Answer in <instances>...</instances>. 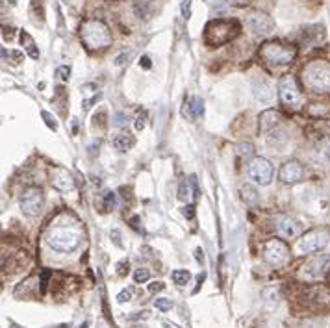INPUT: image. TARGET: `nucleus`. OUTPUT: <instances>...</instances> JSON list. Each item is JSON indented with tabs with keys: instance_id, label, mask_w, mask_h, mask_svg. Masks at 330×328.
Instances as JSON below:
<instances>
[{
	"instance_id": "f704fd0d",
	"label": "nucleus",
	"mask_w": 330,
	"mask_h": 328,
	"mask_svg": "<svg viewBox=\"0 0 330 328\" xmlns=\"http://www.w3.org/2000/svg\"><path fill=\"white\" fill-rule=\"evenodd\" d=\"M163 287H165L163 282H154V284H150V286H148V291H150V293H158V291H162Z\"/></svg>"
},
{
	"instance_id": "7ed1b4c3",
	"label": "nucleus",
	"mask_w": 330,
	"mask_h": 328,
	"mask_svg": "<svg viewBox=\"0 0 330 328\" xmlns=\"http://www.w3.org/2000/svg\"><path fill=\"white\" fill-rule=\"evenodd\" d=\"M80 39L89 50H100L112 43V34L102 21L87 19L80 26Z\"/></svg>"
},
{
	"instance_id": "6ab92c4d",
	"label": "nucleus",
	"mask_w": 330,
	"mask_h": 328,
	"mask_svg": "<svg viewBox=\"0 0 330 328\" xmlns=\"http://www.w3.org/2000/svg\"><path fill=\"white\" fill-rule=\"evenodd\" d=\"M241 198H243V202L249 204V206H256L258 200H260V195H258V191H256L254 186L245 184V186H241Z\"/></svg>"
},
{
	"instance_id": "37998d69",
	"label": "nucleus",
	"mask_w": 330,
	"mask_h": 328,
	"mask_svg": "<svg viewBox=\"0 0 330 328\" xmlns=\"http://www.w3.org/2000/svg\"><path fill=\"white\" fill-rule=\"evenodd\" d=\"M80 89L84 91V93H91V91L97 89V85H95V84H84L82 87H80Z\"/></svg>"
},
{
	"instance_id": "2f4dec72",
	"label": "nucleus",
	"mask_w": 330,
	"mask_h": 328,
	"mask_svg": "<svg viewBox=\"0 0 330 328\" xmlns=\"http://www.w3.org/2000/svg\"><path fill=\"white\" fill-rule=\"evenodd\" d=\"M130 299H132V289H130V287L123 289V291L117 295V302H121V304H123V302H128Z\"/></svg>"
},
{
	"instance_id": "79ce46f5",
	"label": "nucleus",
	"mask_w": 330,
	"mask_h": 328,
	"mask_svg": "<svg viewBox=\"0 0 330 328\" xmlns=\"http://www.w3.org/2000/svg\"><path fill=\"white\" fill-rule=\"evenodd\" d=\"M139 65L143 67V69H150V58H148V56H143V58H141Z\"/></svg>"
},
{
	"instance_id": "72a5a7b5",
	"label": "nucleus",
	"mask_w": 330,
	"mask_h": 328,
	"mask_svg": "<svg viewBox=\"0 0 330 328\" xmlns=\"http://www.w3.org/2000/svg\"><path fill=\"white\" fill-rule=\"evenodd\" d=\"M100 98H102V95L99 93V95H95L93 98H87V100H84V110H89V108H91L95 102H99Z\"/></svg>"
},
{
	"instance_id": "6e6552de",
	"label": "nucleus",
	"mask_w": 330,
	"mask_h": 328,
	"mask_svg": "<svg viewBox=\"0 0 330 328\" xmlns=\"http://www.w3.org/2000/svg\"><path fill=\"white\" fill-rule=\"evenodd\" d=\"M289 258V249L288 245L280 241V239H269L264 245V260L267 263H271L274 267L284 265Z\"/></svg>"
},
{
	"instance_id": "7c9ffc66",
	"label": "nucleus",
	"mask_w": 330,
	"mask_h": 328,
	"mask_svg": "<svg viewBox=\"0 0 330 328\" xmlns=\"http://www.w3.org/2000/svg\"><path fill=\"white\" fill-rule=\"evenodd\" d=\"M56 72H58V78H60V80H64V82H67V80L70 78V69L69 67H65V65L58 67Z\"/></svg>"
},
{
	"instance_id": "e433bc0d",
	"label": "nucleus",
	"mask_w": 330,
	"mask_h": 328,
	"mask_svg": "<svg viewBox=\"0 0 330 328\" xmlns=\"http://www.w3.org/2000/svg\"><path fill=\"white\" fill-rule=\"evenodd\" d=\"M104 198H106V206H108V208H113V206H115V195H113V193H106Z\"/></svg>"
},
{
	"instance_id": "473e14b6",
	"label": "nucleus",
	"mask_w": 330,
	"mask_h": 328,
	"mask_svg": "<svg viewBox=\"0 0 330 328\" xmlns=\"http://www.w3.org/2000/svg\"><path fill=\"white\" fill-rule=\"evenodd\" d=\"M191 2H193V0H184L182 2V15L186 19L191 17Z\"/></svg>"
},
{
	"instance_id": "a211bd4d",
	"label": "nucleus",
	"mask_w": 330,
	"mask_h": 328,
	"mask_svg": "<svg viewBox=\"0 0 330 328\" xmlns=\"http://www.w3.org/2000/svg\"><path fill=\"white\" fill-rule=\"evenodd\" d=\"M52 186L62 191V193H67V191H72L74 189V178L69 175V173H58V175L52 176Z\"/></svg>"
},
{
	"instance_id": "9d476101",
	"label": "nucleus",
	"mask_w": 330,
	"mask_h": 328,
	"mask_svg": "<svg viewBox=\"0 0 330 328\" xmlns=\"http://www.w3.org/2000/svg\"><path fill=\"white\" fill-rule=\"evenodd\" d=\"M43 191L37 188H28L21 195V209L24 215L35 217L43 208Z\"/></svg>"
},
{
	"instance_id": "c9c22d12",
	"label": "nucleus",
	"mask_w": 330,
	"mask_h": 328,
	"mask_svg": "<svg viewBox=\"0 0 330 328\" xmlns=\"http://www.w3.org/2000/svg\"><path fill=\"white\" fill-rule=\"evenodd\" d=\"M239 154L249 158V156L253 154V145H249V143H247V145H241V147H239Z\"/></svg>"
},
{
	"instance_id": "cd10ccee",
	"label": "nucleus",
	"mask_w": 330,
	"mask_h": 328,
	"mask_svg": "<svg viewBox=\"0 0 330 328\" xmlns=\"http://www.w3.org/2000/svg\"><path fill=\"white\" fill-rule=\"evenodd\" d=\"M191 106H193L195 117H202V115H204V104H202V100H200V98H193Z\"/></svg>"
},
{
	"instance_id": "c85d7f7f",
	"label": "nucleus",
	"mask_w": 330,
	"mask_h": 328,
	"mask_svg": "<svg viewBox=\"0 0 330 328\" xmlns=\"http://www.w3.org/2000/svg\"><path fill=\"white\" fill-rule=\"evenodd\" d=\"M182 117H186L188 121H195V119H197V117H195V112H193V106L188 104V102L182 106Z\"/></svg>"
},
{
	"instance_id": "a18cd8bd",
	"label": "nucleus",
	"mask_w": 330,
	"mask_h": 328,
	"mask_svg": "<svg viewBox=\"0 0 330 328\" xmlns=\"http://www.w3.org/2000/svg\"><path fill=\"white\" fill-rule=\"evenodd\" d=\"M135 128H137V130H143V128H145V121L141 119V117L135 121Z\"/></svg>"
},
{
	"instance_id": "a19ab883",
	"label": "nucleus",
	"mask_w": 330,
	"mask_h": 328,
	"mask_svg": "<svg viewBox=\"0 0 330 328\" xmlns=\"http://www.w3.org/2000/svg\"><path fill=\"white\" fill-rule=\"evenodd\" d=\"M128 123V117H125V113H117V121H115V125H127Z\"/></svg>"
},
{
	"instance_id": "b1692460",
	"label": "nucleus",
	"mask_w": 330,
	"mask_h": 328,
	"mask_svg": "<svg viewBox=\"0 0 330 328\" xmlns=\"http://www.w3.org/2000/svg\"><path fill=\"white\" fill-rule=\"evenodd\" d=\"M178 198L186 202V200H190L191 198V189H190V184L188 182H182L180 184V189H178Z\"/></svg>"
},
{
	"instance_id": "f8f14e48",
	"label": "nucleus",
	"mask_w": 330,
	"mask_h": 328,
	"mask_svg": "<svg viewBox=\"0 0 330 328\" xmlns=\"http://www.w3.org/2000/svg\"><path fill=\"white\" fill-rule=\"evenodd\" d=\"M247 26L253 30L254 34L260 35H267L271 34L274 28V21L269 17V15L262 13V11H254L247 17Z\"/></svg>"
},
{
	"instance_id": "f3484780",
	"label": "nucleus",
	"mask_w": 330,
	"mask_h": 328,
	"mask_svg": "<svg viewBox=\"0 0 330 328\" xmlns=\"http://www.w3.org/2000/svg\"><path fill=\"white\" fill-rule=\"evenodd\" d=\"M282 115L278 112H274V110H265V112L260 115V132L262 133H267L271 132L274 126L280 123Z\"/></svg>"
},
{
	"instance_id": "4468645a",
	"label": "nucleus",
	"mask_w": 330,
	"mask_h": 328,
	"mask_svg": "<svg viewBox=\"0 0 330 328\" xmlns=\"http://www.w3.org/2000/svg\"><path fill=\"white\" fill-rule=\"evenodd\" d=\"M276 230H278V234H280L282 238L293 239V238H297V236H301L302 228L297 221H293V219H289V217H286V215H282L276 219Z\"/></svg>"
},
{
	"instance_id": "f03ea898",
	"label": "nucleus",
	"mask_w": 330,
	"mask_h": 328,
	"mask_svg": "<svg viewBox=\"0 0 330 328\" xmlns=\"http://www.w3.org/2000/svg\"><path fill=\"white\" fill-rule=\"evenodd\" d=\"M302 82L316 93H330V63L323 60L306 63L302 69Z\"/></svg>"
},
{
	"instance_id": "5701e85b",
	"label": "nucleus",
	"mask_w": 330,
	"mask_h": 328,
	"mask_svg": "<svg viewBox=\"0 0 330 328\" xmlns=\"http://www.w3.org/2000/svg\"><path fill=\"white\" fill-rule=\"evenodd\" d=\"M191 280V272L186 271V269H178V271H173V282L178 284V286H186Z\"/></svg>"
},
{
	"instance_id": "a878e982",
	"label": "nucleus",
	"mask_w": 330,
	"mask_h": 328,
	"mask_svg": "<svg viewBox=\"0 0 330 328\" xmlns=\"http://www.w3.org/2000/svg\"><path fill=\"white\" fill-rule=\"evenodd\" d=\"M262 295L265 300H278V287H265Z\"/></svg>"
},
{
	"instance_id": "f257e3e1",
	"label": "nucleus",
	"mask_w": 330,
	"mask_h": 328,
	"mask_svg": "<svg viewBox=\"0 0 330 328\" xmlns=\"http://www.w3.org/2000/svg\"><path fill=\"white\" fill-rule=\"evenodd\" d=\"M260 60L269 69L286 67L297 58V47L280 41H267L260 47Z\"/></svg>"
},
{
	"instance_id": "423d86ee",
	"label": "nucleus",
	"mask_w": 330,
	"mask_h": 328,
	"mask_svg": "<svg viewBox=\"0 0 330 328\" xmlns=\"http://www.w3.org/2000/svg\"><path fill=\"white\" fill-rule=\"evenodd\" d=\"M278 95H280L282 104L286 106L288 110H299L304 104V97H302L299 84L293 74H286L280 78L278 82Z\"/></svg>"
},
{
	"instance_id": "1a4fd4ad",
	"label": "nucleus",
	"mask_w": 330,
	"mask_h": 328,
	"mask_svg": "<svg viewBox=\"0 0 330 328\" xmlns=\"http://www.w3.org/2000/svg\"><path fill=\"white\" fill-rule=\"evenodd\" d=\"M304 274L312 280H321L330 272V254H319L310 258L304 265H302Z\"/></svg>"
},
{
	"instance_id": "c03bdc74",
	"label": "nucleus",
	"mask_w": 330,
	"mask_h": 328,
	"mask_svg": "<svg viewBox=\"0 0 330 328\" xmlns=\"http://www.w3.org/2000/svg\"><path fill=\"white\" fill-rule=\"evenodd\" d=\"M112 236H113V241H115V245H117V247H121V239H119V230H113V232H112Z\"/></svg>"
},
{
	"instance_id": "c756f323",
	"label": "nucleus",
	"mask_w": 330,
	"mask_h": 328,
	"mask_svg": "<svg viewBox=\"0 0 330 328\" xmlns=\"http://www.w3.org/2000/svg\"><path fill=\"white\" fill-rule=\"evenodd\" d=\"M41 117L45 119V123H47V126H49V128H52V130H58V123L54 121V117H52L49 112H43Z\"/></svg>"
},
{
	"instance_id": "9b49d317",
	"label": "nucleus",
	"mask_w": 330,
	"mask_h": 328,
	"mask_svg": "<svg viewBox=\"0 0 330 328\" xmlns=\"http://www.w3.org/2000/svg\"><path fill=\"white\" fill-rule=\"evenodd\" d=\"M249 173L254 178V182H258L260 186H267L273 178V167L265 158H254L249 165Z\"/></svg>"
},
{
	"instance_id": "bb28decb",
	"label": "nucleus",
	"mask_w": 330,
	"mask_h": 328,
	"mask_svg": "<svg viewBox=\"0 0 330 328\" xmlns=\"http://www.w3.org/2000/svg\"><path fill=\"white\" fill-rule=\"evenodd\" d=\"M154 306L160 310V312H169L171 308H173V302L167 299H156L154 300Z\"/></svg>"
},
{
	"instance_id": "aec40b11",
	"label": "nucleus",
	"mask_w": 330,
	"mask_h": 328,
	"mask_svg": "<svg viewBox=\"0 0 330 328\" xmlns=\"http://www.w3.org/2000/svg\"><path fill=\"white\" fill-rule=\"evenodd\" d=\"M113 147L121 150V152H125V150H130L133 147V137L132 135H128V133H119V135H115V139H113Z\"/></svg>"
},
{
	"instance_id": "58836bf2",
	"label": "nucleus",
	"mask_w": 330,
	"mask_h": 328,
	"mask_svg": "<svg viewBox=\"0 0 330 328\" xmlns=\"http://www.w3.org/2000/svg\"><path fill=\"white\" fill-rule=\"evenodd\" d=\"M226 4H230V6H247L249 0H226Z\"/></svg>"
},
{
	"instance_id": "4c0bfd02",
	"label": "nucleus",
	"mask_w": 330,
	"mask_h": 328,
	"mask_svg": "<svg viewBox=\"0 0 330 328\" xmlns=\"http://www.w3.org/2000/svg\"><path fill=\"white\" fill-rule=\"evenodd\" d=\"M182 213H184L186 217H188V219H193V215H195V209H193V206L190 204V206H184V208H182Z\"/></svg>"
},
{
	"instance_id": "20e7f679",
	"label": "nucleus",
	"mask_w": 330,
	"mask_h": 328,
	"mask_svg": "<svg viewBox=\"0 0 330 328\" xmlns=\"http://www.w3.org/2000/svg\"><path fill=\"white\" fill-rule=\"evenodd\" d=\"M239 34V26L236 21H225V19H217L206 24L204 28V41L210 47H221L225 43L232 41L236 35Z\"/></svg>"
},
{
	"instance_id": "0eeeda50",
	"label": "nucleus",
	"mask_w": 330,
	"mask_h": 328,
	"mask_svg": "<svg viewBox=\"0 0 330 328\" xmlns=\"http://www.w3.org/2000/svg\"><path fill=\"white\" fill-rule=\"evenodd\" d=\"M330 239V232L329 228L325 226H319V228H312V230L304 232L301 238H299V243H297V249L302 254H310V252L321 251L327 247Z\"/></svg>"
},
{
	"instance_id": "ea45409f",
	"label": "nucleus",
	"mask_w": 330,
	"mask_h": 328,
	"mask_svg": "<svg viewBox=\"0 0 330 328\" xmlns=\"http://www.w3.org/2000/svg\"><path fill=\"white\" fill-rule=\"evenodd\" d=\"M128 62V54H119L115 58V65H125Z\"/></svg>"
},
{
	"instance_id": "39448f33",
	"label": "nucleus",
	"mask_w": 330,
	"mask_h": 328,
	"mask_svg": "<svg viewBox=\"0 0 330 328\" xmlns=\"http://www.w3.org/2000/svg\"><path fill=\"white\" fill-rule=\"evenodd\" d=\"M49 245L58 252H72L80 245V234L67 226H54L47 234Z\"/></svg>"
},
{
	"instance_id": "412c9836",
	"label": "nucleus",
	"mask_w": 330,
	"mask_h": 328,
	"mask_svg": "<svg viewBox=\"0 0 330 328\" xmlns=\"http://www.w3.org/2000/svg\"><path fill=\"white\" fill-rule=\"evenodd\" d=\"M21 43L24 45V49H26V52H28V56L32 58V60H39V50L35 47L34 39H32L26 32H21Z\"/></svg>"
},
{
	"instance_id": "ddd939ff",
	"label": "nucleus",
	"mask_w": 330,
	"mask_h": 328,
	"mask_svg": "<svg viewBox=\"0 0 330 328\" xmlns=\"http://www.w3.org/2000/svg\"><path fill=\"white\" fill-rule=\"evenodd\" d=\"M304 175H306V171H304L301 161L297 160L286 161L280 167V173H278V176H280V180L284 184H297V182L304 180Z\"/></svg>"
},
{
	"instance_id": "dca6fc26",
	"label": "nucleus",
	"mask_w": 330,
	"mask_h": 328,
	"mask_svg": "<svg viewBox=\"0 0 330 328\" xmlns=\"http://www.w3.org/2000/svg\"><path fill=\"white\" fill-rule=\"evenodd\" d=\"M306 300L314 306H329L330 304V289L325 286H314L306 291Z\"/></svg>"
},
{
	"instance_id": "49530a36",
	"label": "nucleus",
	"mask_w": 330,
	"mask_h": 328,
	"mask_svg": "<svg viewBox=\"0 0 330 328\" xmlns=\"http://www.w3.org/2000/svg\"><path fill=\"white\" fill-rule=\"evenodd\" d=\"M195 256H197V260H198V262H200V263H202V260H204L202 249H197V251H195Z\"/></svg>"
},
{
	"instance_id": "393cba45",
	"label": "nucleus",
	"mask_w": 330,
	"mask_h": 328,
	"mask_svg": "<svg viewBox=\"0 0 330 328\" xmlns=\"http://www.w3.org/2000/svg\"><path fill=\"white\" fill-rule=\"evenodd\" d=\"M148 278H150V272H148L145 267H139L137 271L133 272V282H137V284H141V282H147Z\"/></svg>"
},
{
	"instance_id": "4be33fe9",
	"label": "nucleus",
	"mask_w": 330,
	"mask_h": 328,
	"mask_svg": "<svg viewBox=\"0 0 330 328\" xmlns=\"http://www.w3.org/2000/svg\"><path fill=\"white\" fill-rule=\"evenodd\" d=\"M308 113L312 117H317V119H323L330 113V106L327 104H312L308 108Z\"/></svg>"
},
{
	"instance_id": "2eb2a0df",
	"label": "nucleus",
	"mask_w": 330,
	"mask_h": 328,
	"mask_svg": "<svg viewBox=\"0 0 330 328\" xmlns=\"http://www.w3.org/2000/svg\"><path fill=\"white\" fill-rule=\"evenodd\" d=\"M253 93L256 100H260V102H271L273 100V87H271L265 76L253 78Z\"/></svg>"
}]
</instances>
